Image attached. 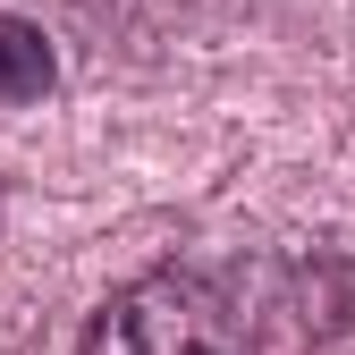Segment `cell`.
I'll return each instance as SVG.
<instances>
[{
  "mask_svg": "<svg viewBox=\"0 0 355 355\" xmlns=\"http://www.w3.org/2000/svg\"><path fill=\"white\" fill-rule=\"evenodd\" d=\"M51 42H42V26H26V17H0V102H42L51 94Z\"/></svg>",
  "mask_w": 355,
  "mask_h": 355,
  "instance_id": "2",
  "label": "cell"
},
{
  "mask_svg": "<svg viewBox=\"0 0 355 355\" xmlns=\"http://www.w3.org/2000/svg\"><path fill=\"white\" fill-rule=\"evenodd\" d=\"M237 322L211 279L144 271L85 322V355H237Z\"/></svg>",
  "mask_w": 355,
  "mask_h": 355,
  "instance_id": "1",
  "label": "cell"
}]
</instances>
